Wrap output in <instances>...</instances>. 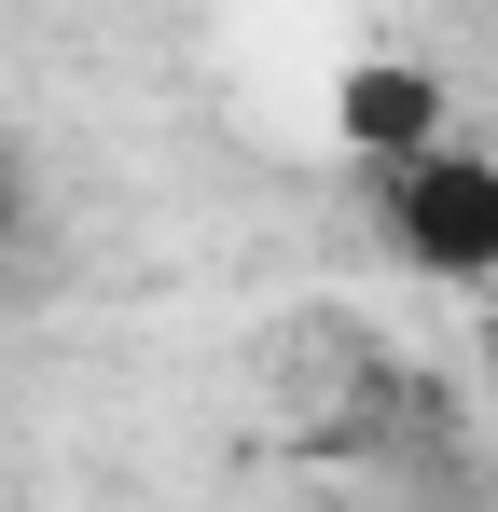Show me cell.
<instances>
[{
  "label": "cell",
  "mask_w": 498,
  "mask_h": 512,
  "mask_svg": "<svg viewBox=\"0 0 498 512\" xmlns=\"http://www.w3.org/2000/svg\"><path fill=\"white\" fill-rule=\"evenodd\" d=\"M485 416H498V333H485Z\"/></svg>",
  "instance_id": "obj_4"
},
{
  "label": "cell",
  "mask_w": 498,
  "mask_h": 512,
  "mask_svg": "<svg viewBox=\"0 0 498 512\" xmlns=\"http://www.w3.org/2000/svg\"><path fill=\"white\" fill-rule=\"evenodd\" d=\"M388 236H402L415 277H443V291H471L498 277V153H402L388 167Z\"/></svg>",
  "instance_id": "obj_1"
},
{
  "label": "cell",
  "mask_w": 498,
  "mask_h": 512,
  "mask_svg": "<svg viewBox=\"0 0 498 512\" xmlns=\"http://www.w3.org/2000/svg\"><path fill=\"white\" fill-rule=\"evenodd\" d=\"M0 250H14V167H0Z\"/></svg>",
  "instance_id": "obj_3"
},
{
  "label": "cell",
  "mask_w": 498,
  "mask_h": 512,
  "mask_svg": "<svg viewBox=\"0 0 498 512\" xmlns=\"http://www.w3.org/2000/svg\"><path fill=\"white\" fill-rule=\"evenodd\" d=\"M332 111H346L360 153H429V111H443V97H429V70H402V56H360Z\"/></svg>",
  "instance_id": "obj_2"
}]
</instances>
